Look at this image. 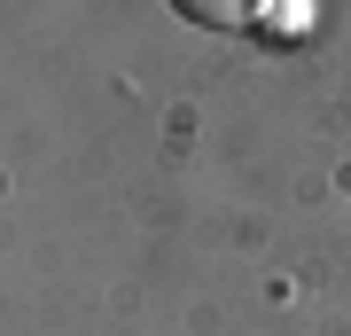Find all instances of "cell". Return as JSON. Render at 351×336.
Instances as JSON below:
<instances>
[{
  "instance_id": "7a4b0ae2",
  "label": "cell",
  "mask_w": 351,
  "mask_h": 336,
  "mask_svg": "<svg viewBox=\"0 0 351 336\" xmlns=\"http://www.w3.org/2000/svg\"><path fill=\"white\" fill-rule=\"evenodd\" d=\"M304 24H313V0H274V8H265V24H258V39L289 47V39H304Z\"/></svg>"
},
{
  "instance_id": "6da1fadb",
  "label": "cell",
  "mask_w": 351,
  "mask_h": 336,
  "mask_svg": "<svg viewBox=\"0 0 351 336\" xmlns=\"http://www.w3.org/2000/svg\"><path fill=\"white\" fill-rule=\"evenodd\" d=\"M265 8H274V0H172V16L195 24V32H258Z\"/></svg>"
}]
</instances>
